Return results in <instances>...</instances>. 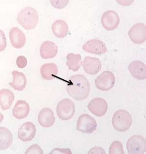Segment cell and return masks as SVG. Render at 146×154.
<instances>
[{"mask_svg": "<svg viewBox=\"0 0 146 154\" xmlns=\"http://www.w3.org/2000/svg\"><path fill=\"white\" fill-rule=\"evenodd\" d=\"M66 89L68 94L72 98L78 101H82L89 95L90 82L82 75H74L70 78Z\"/></svg>", "mask_w": 146, "mask_h": 154, "instance_id": "obj_1", "label": "cell"}, {"mask_svg": "<svg viewBox=\"0 0 146 154\" xmlns=\"http://www.w3.org/2000/svg\"><path fill=\"white\" fill-rule=\"evenodd\" d=\"M17 20L19 23L24 29L28 30L33 29L38 23V14L34 8L26 7L18 14Z\"/></svg>", "mask_w": 146, "mask_h": 154, "instance_id": "obj_2", "label": "cell"}, {"mask_svg": "<svg viewBox=\"0 0 146 154\" xmlns=\"http://www.w3.org/2000/svg\"><path fill=\"white\" fill-rule=\"evenodd\" d=\"M113 127L119 132H125L132 125V117L129 112L125 110L115 112L112 118Z\"/></svg>", "mask_w": 146, "mask_h": 154, "instance_id": "obj_3", "label": "cell"}, {"mask_svg": "<svg viewBox=\"0 0 146 154\" xmlns=\"http://www.w3.org/2000/svg\"><path fill=\"white\" fill-rule=\"evenodd\" d=\"M75 106L72 100L64 99L60 100L56 107V114L58 117L62 121H67L74 116Z\"/></svg>", "mask_w": 146, "mask_h": 154, "instance_id": "obj_4", "label": "cell"}, {"mask_svg": "<svg viewBox=\"0 0 146 154\" xmlns=\"http://www.w3.org/2000/svg\"><path fill=\"white\" fill-rule=\"evenodd\" d=\"M126 147L129 154H145L146 151V140L141 136L135 135L129 139Z\"/></svg>", "mask_w": 146, "mask_h": 154, "instance_id": "obj_5", "label": "cell"}, {"mask_svg": "<svg viewBox=\"0 0 146 154\" xmlns=\"http://www.w3.org/2000/svg\"><path fill=\"white\" fill-rule=\"evenodd\" d=\"M115 82L114 74L111 71H105L96 78L95 80V85L99 90L106 91L114 87Z\"/></svg>", "mask_w": 146, "mask_h": 154, "instance_id": "obj_6", "label": "cell"}, {"mask_svg": "<svg viewBox=\"0 0 146 154\" xmlns=\"http://www.w3.org/2000/svg\"><path fill=\"white\" fill-rule=\"evenodd\" d=\"M97 123L91 116L83 114L79 117L77 122V129L84 133H93L96 129Z\"/></svg>", "mask_w": 146, "mask_h": 154, "instance_id": "obj_7", "label": "cell"}, {"mask_svg": "<svg viewBox=\"0 0 146 154\" xmlns=\"http://www.w3.org/2000/svg\"><path fill=\"white\" fill-rule=\"evenodd\" d=\"M101 24L103 27L108 31L115 29L119 26L120 19L116 12L108 11L103 14L101 19Z\"/></svg>", "mask_w": 146, "mask_h": 154, "instance_id": "obj_8", "label": "cell"}, {"mask_svg": "<svg viewBox=\"0 0 146 154\" xmlns=\"http://www.w3.org/2000/svg\"><path fill=\"white\" fill-rule=\"evenodd\" d=\"M128 35L133 43L142 44L146 40V26L141 23H136L129 30Z\"/></svg>", "mask_w": 146, "mask_h": 154, "instance_id": "obj_9", "label": "cell"}, {"mask_svg": "<svg viewBox=\"0 0 146 154\" xmlns=\"http://www.w3.org/2000/svg\"><path fill=\"white\" fill-rule=\"evenodd\" d=\"M87 107L89 110L95 116L102 117L108 110V105L104 99L96 98L89 102Z\"/></svg>", "mask_w": 146, "mask_h": 154, "instance_id": "obj_10", "label": "cell"}, {"mask_svg": "<svg viewBox=\"0 0 146 154\" xmlns=\"http://www.w3.org/2000/svg\"><path fill=\"white\" fill-rule=\"evenodd\" d=\"M82 49L87 52L96 55H102L107 52V48L104 42L96 38L87 42L82 46Z\"/></svg>", "mask_w": 146, "mask_h": 154, "instance_id": "obj_11", "label": "cell"}, {"mask_svg": "<svg viewBox=\"0 0 146 154\" xmlns=\"http://www.w3.org/2000/svg\"><path fill=\"white\" fill-rule=\"evenodd\" d=\"M36 133L35 125L31 122H25L18 130V138L23 142L31 141L35 137Z\"/></svg>", "mask_w": 146, "mask_h": 154, "instance_id": "obj_12", "label": "cell"}, {"mask_svg": "<svg viewBox=\"0 0 146 154\" xmlns=\"http://www.w3.org/2000/svg\"><path fill=\"white\" fill-rule=\"evenodd\" d=\"M82 66L86 73L94 75L101 70L102 64L98 58L87 56L84 59Z\"/></svg>", "mask_w": 146, "mask_h": 154, "instance_id": "obj_13", "label": "cell"}, {"mask_svg": "<svg viewBox=\"0 0 146 154\" xmlns=\"http://www.w3.org/2000/svg\"><path fill=\"white\" fill-rule=\"evenodd\" d=\"M9 38L12 45L15 48H21L25 45L26 35L18 27H13L9 31Z\"/></svg>", "mask_w": 146, "mask_h": 154, "instance_id": "obj_14", "label": "cell"}, {"mask_svg": "<svg viewBox=\"0 0 146 154\" xmlns=\"http://www.w3.org/2000/svg\"><path fill=\"white\" fill-rule=\"evenodd\" d=\"M128 70L134 78L138 80L146 79V66L145 63L139 60L132 62L128 66Z\"/></svg>", "mask_w": 146, "mask_h": 154, "instance_id": "obj_15", "label": "cell"}, {"mask_svg": "<svg viewBox=\"0 0 146 154\" xmlns=\"http://www.w3.org/2000/svg\"><path fill=\"white\" fill-rule=\"evenodd\" d=\"M38 122L44 128L53 126L55 122V117L51 109L47 107L41 109L38 114Z\"/></svg>", "mask_w": 146, "mask_h": 154, "instance_id": "obj_16", "label": "cell"}, {"mask_svg": "<svg viewBox=\"0 0 146 154\" xmlns=\"http://www.w3.org/2000/svg\"><path fill=\"white\" fill-rule=\"evenodd\" d=\"M58 48L54 42L45 41L42 43L40 48V55L44 59L54 58L58 53Z\"/></svg>", "mask_w": 146, "mask_h": 154, "instance_id": "obj_17", "label": "cell"}, {"mask_svg": "<svg viewBox=\"0 0 146 154\" xmlns=\"http://www.w3.org/2000/svg\"><path fill=\"white\" fill-rule=\"evenodd\" d=\"M30 111L29 105L24 100H18L13 109V115L15 118L22 119L26 118L29 114Z\"/></svg>", "mask_w": 146, "mask_h": 154, "instance_id": "obj_18", "label": "cell"}, {"mask_svg": "<svg viewBox=\"0 0 146 154\" xmlns=\"http://www.w3.org/2000/svg\"><path fill=\"white\" fill-rule=\"evenodd\" d=\"M13 80L9 82V85L15 90L22 91L23 90L27 84V79L24 74L17 71H13L12 72Z\"/></svg>", "mask_w": 146, "mask_h": 154, "instance_id": "obj_19", "label": "cell"}, {"mask_svg": "<svg viewBox=\"0 0 146 154\" xmlns=\"http://www.w3.org/2000/svg\"><path fill=\"white\" fill-rule=\"evenodd\" d=\"M14 93L8 89H3L0 91V103L2 109L3 110H8L14 100Z\"/></svg>", "mask_w": 146, "mask_h": 154, "instance_id": "obj_20", "label": "cell"}, {"mask_svg": "<svg viewBox=\"0 0 146 154\" xmlns=\"http://www.w3.org/2000/svg\"><path fill=\"white\" fill-rule=\"evenodd\" d=\"M58 73V66L54 63H45L41 68V74L44 80H53L55 78Z\"/></svg>", "mask_w": 146, "mask_h": 154, "instance_id": "obj_21", "label": "cell"}, {"mask_svg": "<svg viewBox=\"0 0 146 154\" xmlns=\"http://www.w3.org/2000/svg\"><path fill=\"white\" fill-rule=\"evenodd\" d=\"M53 33L58 38L65 37L68 32V26L64 21L59 20L53 23L52 26Z\"/></svg>", "mask_w": 146, "mask_h": 154, "instance_id": "obj_22", "label": "cell"}, {"mask_svg": "<svg viewBox=\"0 0 146 154\" xmlns=\"http://www.w3.org/2000/svg\"><path fill=\"white\" fill-rule=\"evenodd\" d=\"M13 137L11 132L5 127L0 128V149L4 150L11 146Z\"/></svg>", "mask_w": 146, "mask_h": 154, "instance_id": "obj_23", "label": "cell"}, {"mask_svg": "<svg viewBox=\"0 0 146 154\" xmlns=\"http://www.w3.org/2000/svg\"><path fill=\"white\" fill-rule=\"evenodd\" d=\"M66 66L68 67L69 69L76 72L81 68L82 64L81 56L79 54H75L69 53L66 56Z\"/></svg>", "mask_w": 146, "mask_h": 154, "instance_id": "obj_24", "label": "cell"}, {"mask_svg": "<svg viewBox=\"0 0 146 154\" xmlns=\"http://www.w3.org/2000/svg\"><path fill=\"white\" fill-rule=\"evenodd\" d=\"M110 154H124L123 145L119 141H114L111 144L109 148Z\"/></svg>", "mask_w": 146, "mask_h": 154, "instance_id": "obj_25", "label": "cell"}, {"mask_svg": "<svg viewBox=\"0 0 146 154\" xmlns=\"http://www.w3.org/2000/svg\"><path fill=\"white\" fill-rule=\"evenodd\" d=\"M26 154H43V151L41 147L37 144L31 145L26 151Z\"/></svg>", "mask_w": 146, "mask_h": 154, "instance_id": "obj_26", "label": "cell"}, {"mask_svg": "<svg viewBox=\"0 0 146 154\" xmlns=\"http://www.w3.org/2000/svg\"><path fill=\"white\" fill-rule=\"evenodd\" d=\"M16 64L19 68H24L27 66V59L23 56H20L16 60Z\"/></svg>", "mask_w": 146, "mask_h": 154, "instance_id": "obj_27", "label": "cell"}, {"mask_svg": "<svg viewBox=\"0 0 146 154\" xmlns=\"http://www.w3.org/2000/svg\"><path fill=\"white\" fill-rule=\"evenodd\" d=\"M68 2V1H51L52 5L56 8H64L67 5Z\"/></svg>", "mask_w": 146, "mask_h": 154, "instance_id": "obj_28", "label": "cell"}, {"mask_svg": "<svg viewBox=\"0 0 146 154\" xmlns=\"http://www.w3.org/2000/svg\"><path fill=\"white\" fill-rule=\"evenodd\" d=\"M88 154H106V152L102 148L95 147L92 148Z\"/></svg>", "mask_w": 146, "mask_h": 154, "instance_id": "obj_29", "label": "cell"}]
</instances>
